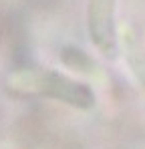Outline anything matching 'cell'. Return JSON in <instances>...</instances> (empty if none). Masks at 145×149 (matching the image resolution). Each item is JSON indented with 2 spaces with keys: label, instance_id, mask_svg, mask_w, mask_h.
<instances>
[{
  "label": "cell",
  "instance_id": "3",
  "mask_svg": "<svg viewBox=\"0 0 145 149\" xmlns=\"http://www.w3.org/2000/svg\"><path fill=\"white\" fill-rule=\"evenodd\" d=\"M125 58L127 65L131 69V73L135 74L137 83L141 85L145 91V47L141 45L139 38H135L131 32H125Z\"/></svg>",
  "mask_w": 145,
  "mask_h": 149
},
{
  "label": "cell",
  "instance_id": "2",
  "mask_svg": "<svg viewBox=\"0 0 145 149\" xmlns=\"http://www.w3.org/2000/svg\"><path fill=\"white\" fill-rule=\"evenodd\" d=\"M117 0H89L87 6V28L99 52L115 61L119 54L117 26H115Z\"/></svg>",
  "mask_w": 145,
  "mask_h": 149
},
{
  "label": "cell",
  "instance_id": "1",
  "mask_svg": "<svg viewBox=\"0 0 145 149\" xmlns=\"http://www.w3.org/2000/svg\"><path fill=\"white\" fill-rule=\"evenodd\" d=\"M12 83H16V89H26L38 95H47L63 103H69L72 107H79V109H91L95 105V95L87 85L72 81L65 74L52 73V71L22 73Z\"/></svg>",
  "mask_w": 145,
  "mask_h": 149
}]
</instances>
